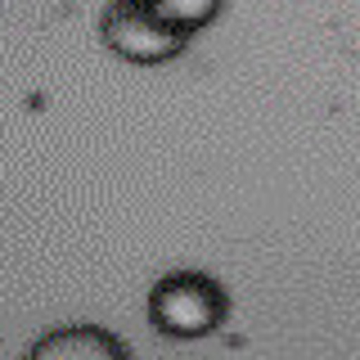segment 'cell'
Here are the masks:
<instances>
[{
    "mask_svg": "<svg viewBox=\"0 0 360 360\" xmlns=\"http://www.w3.org/2000/svg\"><path fill=\"white\" fill-rule=\"evenodd\" d=\"M149 315L162 333L198 338V333H212L225 320V292L217 279L198 275V270L167 275L149 297Z\"/></svg>",
    "mask_w": 360,
    "mask_h": 360,
    "instance_id": "1",
    "label": "cell"
},
{
    "mask_svg": "<svg viewBox=\"0 0 360 360\" xmlns=\"http://www.w3.org/2000/svg\"><path fill=\"white\" fill-rule=\"evenodd\" d=\"M185 37L189 32L167 14H158L149 0H108V9H104V41L122 59L162 63L172 54H180Z\"/></svg>",
    "mask_w": 360,
    "mask_h": 360,
    "instance_id": "2",
    "label": "cell"
},
{
    "mask_svg": "<svg viewBox=\"0 0 360 360\" xmlns=\"http://www.w3.org/2000/svg\"><path fill=\"white\" fill-rule=\"evenodd\" d=\"M27 360H131V356L108 329H95V324H68V329L45 333L41 342L32 347Z\"/></svg>",
    "mask_w": 360,
    "mask_h": 360,
    "instance_id": "3",
    "label": "cell"
},
{
    "mask_svg": "<svg viewBox=\"0 0 360 360\" xmlns=\"http://www.w3.org/2000/svg\"><path fill=\"white\" fill-rule=\"evenodd\" d=\"M149 5L158 14H167L172 22H180L185 32H194V27H202V22H212L221 14L225 0H149Z\"/></svg>",
    "mask_w": 360,
    "mask_h": 360,
    "instance_id": "4",
    "label": "cell"
}]
</instances>
